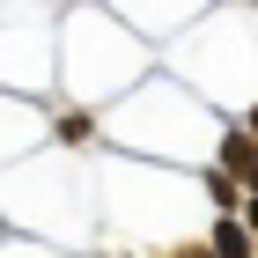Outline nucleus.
I'll use <instances>...</instances> for the list:
<instances>
[{
  "label": "nucleus",
  "mask_w": 258,
  "mask_h": 258,
  "mask_svg": "<svg viewBox=\"0 0 258 258\" xmlns=\"http://www.w3.org/2000/svg\"><path fill=\"white\" fill-rule=\"evenodd\" d=\"M214 258H251V236H243L236 221H221V229H214Z\"/></svg>",
  "instance_id": "obj_1"
},
{
  "label": "nucleus",
  "mask_w": 258,
  "mask_h": 258,
  "mask_svg": "<svg viewBox=\"0 0 258 258\" xmlns=\"http://www.w3.org/2000/svg\"><path fill=\"white\" fill-rule=\"evenodd\" d=\"M251 133H258V111H251Z\"/></svg>",
  "instance_id": "obj_2"
},
{
  "label": "nucleus",
  "mask_w": 258,
  "mask_h": 258,
  "mask_svg": "<svg viewBox=\"0 0 258 258\" xmlns=\"http://www.w3.org/2000/svg\"><path fill=\"white\" fill-rule=\"evenodd\" d=\"M251 221H258V207H251Z\"/></svg>",
  "instance_id": "obj_3"
}]
</instances>
